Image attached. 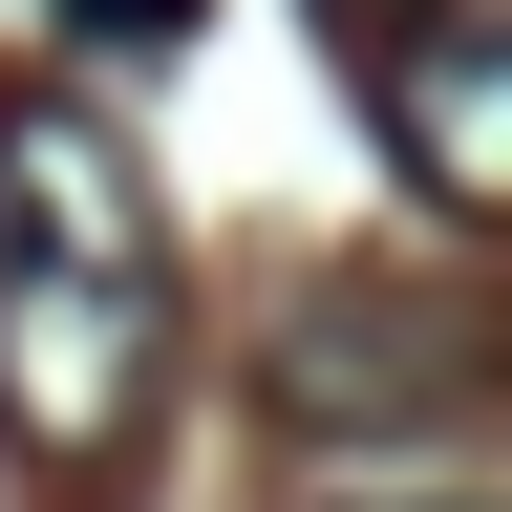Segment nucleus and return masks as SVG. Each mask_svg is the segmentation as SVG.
<instances>
[{
	"instance_id": "1",
	"label": "nucleus",
	"mask_w": 512,
	"mask_h": 512,
	"mask_svg": "<svg viewBox=\"0 0 512 512\" xmlns=\"http://www.w3.org/2000/svg\"><path fill=\"white\" fill-rule=\"evenodd\" d=\"M171 384V214L107 107L0 86V427L43 470H107Z\"/></svg>"
},
{
	"instance_id": "2",
	"label": "nucleus",
	"mask_w": 512,
	"mask_h": 512,
	"mask_svg": "<svg viewBox=\"0 0 512 512\" xmlns=\"http://www.w3.org/2000/svg\"><path fill=\"white\" fill-rule=\"evenodd\" d=\"M256 406H278L299 448H320V427H342V448H406V427H470L491 363H470V320L406 299V278H299L278 342H256Z\"/></svg>"
},
{
	"instance_id": "3",
	"label": "nucleus",
	"mask_w": 512,
	"mask_h": 512,
	"mask_svg": "<svg viewBox=\"0 0 512 512\" xmlns=\"http://www.w3.org/2000/svg\"><path fill=\"white\" fill-rule=\"evenodd\" d=\"M342 64H363L384 150H406L448 214H491V192H512V0H406V22L342 43Z\"/></svg>"
},
{
	"instance_id": "4",
	"label": "nucleus",
	"mask_w": 512,
	"mask_h": 512,
	"mask_svg": "<svg viewBox=\"0 0 512 512\" xmlns=\"http://www.w3.org/2000/svg\"><path fill=\"white\" fill-rule=\"evenodd\" d=\"M43 22H64V43H107V64H171V43H192V0H43Z\"/></svg>"
},
{
	"instance_id": "5",
	"label": "nucleus",
	"mask_w": 512,
	"mask_h": 512,
	"mask_svg": "<svg viewBox=\"0 0 512 512\" xmlns=\"http://www.w3.org/2000/svg\"><path fill=\"white\" fill-rule=\"evenodd\" d=\"M320 512H491V491H320Z\"/></svg>"
},
{
	"instance_id": "6",
	"label": "nucleus",
	"mask_w": 512,
	"mask_h": 512,
	"mask_svg": "<svg viewBox=\"0 0 512 512\" xmlns=\"http://www.w3.org/2000/svg\"><path fill=\"white\" fill-rule=\"evenodd\" d=\"M320 22H342V43H384V22H406V0H320Z\"/></svg>"
}]
</instances>
